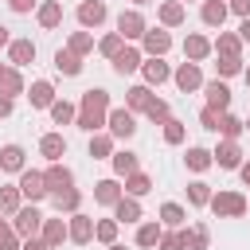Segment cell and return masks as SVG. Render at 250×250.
Returning a JSON list of instances; mask_svg holds the SVG:
<instances>
[{
    "instance_id": "003e7915",
    "label": "cell",
    "mask_w": 250,
    "mask_h": 250,
    "mask_svg": "<svg viewBox=\"0 0 250 250\" xmlns=\"http://www.w3.org/2000/svg\"><path fill=\"white\" fill-rule=\"evenodd\" d=\"M180 4H184V0H180Z\"/></svg>"
},
{
    "instance_id": "f5cc1de1",
    "label": "cell",
    "mask_w": 250,
    "mask_h": 250,
    "mask_svg": "<svg viewBox=\"0 0 250 250\" xmlns=\"http://www.w3.org/2000/svg\"><path fill=\"white\" fill-rule=\"evenodd\" d=\"M227 8H230V12H234V16H242V20H246V16H250V0H230V4H227Z\"/></svg>"
},
{
    "instance_id": "1f68e13d",
    "label": "cell",
    "mask_w": 250,
    "mask_h": 250,
    "mask_svg": "<svg viewBox=\"0 0 250 250\" xmlns=\"http://www.w3.org/2000/svg\"><path fill=\"white\" fill-rule=\"evenodd\" d=\"M125 105H129V109H133V113H137V109H141V113H145V109H148V105H152V90H148V86H133V90H129V94H125Z\"/></svg>"
},
{
    "instance_id": "6da1fadb",
    "label": "cell",
    "mask_w": 250,
    "mask_h": 250,
    "mask_svg": "<svg viewBox=\"0 0 250 250\" xmlns=\"http://www.w3.org/2000/svg\"><path fill=\"white\" fill-rule=\"evenodd\" d=\"M105 117H109V94L102 90V86H94V90H86L82 94V102H78V129H86V133H98L102 125H105Z\"/></svg>"
},
{
    "instance_id": "4fadbf2b",
    "label": "cell",
    "mask_w": 250,
    "mask_h": 250,
    "mask_svg": "<svg viewBox=\"0 0 250 250\" xmlns=\"http://www.w3.org/2000/svg\"><path fill=\"white\" fill-rule=\"evenodd\" d=\"M141 62H145V55L137 51V47H121L117 51V59H113V70L125 78V74H133V70H141Z\"/></svg>"
},
{
    "instance_id": "680465c9",
    "label": "cell",
    "mask_w": 250,
    "mask_h": 250,
    "mask_svg": "<svg viewBox=\"0 0 250 250\" xmlns=\"http://www.w3.org/2000/svg\"><path fill=\"white\" fill-rule=\"evenodd\" d=\"M8 43H12V35H8V27L0 23V47H8Z\"/></svg>"
},
{
    "instance_id": "c3c4849f",
    "label": "cell",
    "mask_w": 250,
    "mask_h": 250,
    "mask_svg": "<svg viewBox=\"0 0 250 250\" xmlns=\"http://www.w3.org/2000/svg\"><path fill=\"white\" fill-rule=\"evenodd\" d=\"M145 113H148V121H160V125L172 117V113H168V102H160V98H152V105H148Z\"/></svg>"
},
{
    "instance_id": "60d3db41",
    "label": "cell",
    "mask_w": 250,
    "mask_h": 250,
    "mask_svg": "<svg viewBox=\"0 0 250 250\" xmlns=\"http://www.w3.org/2000/svg\"><path fill=\"white\" fill-rule=\"evenodd\" d=\"M160 238H164L160 223H145V227L137 230V246H160Z\"/></svg>"
},
{
    "instance_id": "4316f807",
    "label": "cell",
    "mask_w": 250,
    "mask_h": 250,
    "mask_svg": "<svg viewBox=\"0 0 250 250\" xmlns=\"http://www.w3.org/2000/svg\"><path fill=\"white\" fill-rule=\"evenodd\" d=\"M0 172H23V148L20 145H4L0 148Z\"/></svg>"
},
{
    "instance_id": "7dc6e473",
    "label": "cell",
    "mask_w": 250,
    "mask_h": 250,
    "mask_svg": "<svg viewBox=\"0 0 250 250\" xmlns=\"http://www.w3.org/2000/svg\"><path fill=\"white\" fill-rule=\"evenodd\" d=\"M164 141H168V145H180V141H184V121L168 117V121H164Z\"/></svg>"
},
{
    "instance_id": "484cf974",
    "label": "cell",
    "mask_w": 250,
    "mask_h": 250,
    "mask_svg": "<svg viewBox=\"0 0 250 250\" xmlns=\"http://www.w3.org/2000/svg\"><path fill=\"white\" fill-rule=\"evenodd\" d=\"M94 199H98L102 207H113V203L121 199V184H117V180H98V184H94Z\"/></svg>"
},
{
    "instance_id": "ab89813d",
    "label": "cell",
    "mask_w": 250,
    "mask_h": 250,
    "mask_svg": "<svg viewBox=\"0 0 250 250\" xmlns=\"http://www.w3.org/2000/svg\"><path fill=\"white\" fill-rule=\"evenodd\" d=\"M188 203H191V207H207V203H211V188H207L203 180L188 184Z\"/></svg>"
},
{
    "instance_id": "9a60e30c",
    "label": "cell",
    "mask_w": 250,
    "mask_h": 250,
    "mask_svg": "<svg viewBox=\"0 0 250 250\" xmlns=\"http://www.w3.org/2000/svg\"><path fill=\"white\" fill-rule=\"evenodd\" d=\"M211 156H215L219 168H242V148H238V141H223Z\"/></svg>"
},
{
    "instance_id": "277c9868",
    "label": "cell",
    "mask_w": 250,
    "mask_h": 250,
    "mask_svg": "<svg viewBox=\"0 0 250 250\" xmlns=\"http://www.w3.org/2000/svg\"><path fill=\"white\" fill-rule=\"evenodd\" d=\"M20 191H23V199H31V203H39V199H47L51 195V188H47V180H43V172H20Z\"/></svg>"
},
{
    "instance_id": "836d02e7",
    "label": "cell",
    "mask_w": 250,
    "mask_h": 250,
    "mask_svg": "<svg viewBox=\"0 0 250 250\" xmlns=\"http://www.w3.org/2000/svg\"><path fill=\"white\" fill-rule=\"evenodd\" d=\"M184 160H188V168H191V172H207V168L215 164V156H211L207 148H199V145H195V148H188V156H184Z\"/></svg>"
},
{
    "instance_id": "8992f818",
    "label": "cell",
    "mask_w": 250,
    "mask_h": 250,
    "mask_svg": "<svg viewBox=\"0 0 250 250\" xmlns=\"http://www.w3.org/2000/svg\"><path fill=\"white\" fill-rule=\"evenodd\" d=\"M117 31H121V39H145L148 23H145V16L133 8V12H121V16H117Z\"/></svg>"
},
{
    "instance_id": "83f0119b",
    "label": "cell",
    "mask_w": 250,
    "mask_h": 250,
    "mask_svg": "<svg viewBox=\"0 0 250 250\" xmlns=\"http://www.w3.org/2000/svg\"><path fill=\"white\" fill-rule=\"evenodd\" d=\"M109 160H113V172H117V176H133V172L141 168V160H137V152H129V148H121V152H113Z\"/></svg>"
},
{
    "instance_id": "44dd1931",
    "label": "cell",
    "mask_w": 250,
    "mask_h": 250,
    "mask_svg": "<svg viewBox=\"0 0 250 250\" xmlns=\"http://www.w3.org/2000/svg\"><path fill=\"white\" fill-rule=\"evenodd\" d=\"M113 219H117V223H137V219H141V203H137V195H121V199L113 203Z\"/></svg>"
},
{
    "instance_id": "8d00e7d4",
    "label": "cell",
    "mask_w": 250,
    "mask_h": 250,
    "mask_svg": "<svg viewBox=\"0 0 250 250\" xmlns=\"http://www.w3.org/2000/svg\"><path fill=\"white\" fill-rule=\"evenodd\" d=\"M39 23H43V27H59V23H62V4H55V0L39 4Z\"/></svg>"
},
{
    "instance_id": "8fae6325",
    "label": "cell",
    "mask_w": 250,
    "mask_h": 250,
    "mask_svg": "<svg viewBox=\"0 0 250 250\" xmlns=\"http://www.w3.org/2000/svg\"><path fill=\"white\" fill-rule=\"evenodd\" d=\"M43 180H47L51 191H66V188H74V176H70V168H66L62 160H51V168L43 172Z\"/></svg>"
},
{
    "instance_id": "94428289",
    "label": "cell",
    "mask_w": 250,
    "mask_h": 250,
    "mask_svg": "<svg viewBox=\"0 0 250 250\" xmlns=\"http://www.w3.org/2000/svg\"><path fill=\"white\" fill-rule=\"evenodd\" d=\"M105 250H125V246H117V242H109V246H105Z\"/></svg>"
},
{
    "instance_id": "d4e9b609",
    "label": "cell",
    "mask_w": 250,
    "mask_h": 250,
    "mask_svg": "<svg viewBox=\"0 0 250 250\" xmlns=\"http://www.w3.org/2000/svg\"><path fill=\"white\" fill-rule=\"evenodd\" d=\"M39 152H43L47 160H62V156H66V141H62V133H43Z\"/></svg>"
},
{
    "instance_id": "3957f363",
    "label": "cell",
    "mask_w": 250,
    "mask_h": 250,
    "mask_svg": "<svg viewBox=\"0 0 250 250\" xmlns=\"http://www.w3.org/2000/svg\"><path fill=\"white\" fill-rule=\"evenodd\" d=\"M12 227H16L20 238H35V234L43 230V215H39V207H35V203H31V207H20V211L12 215Z\"/></svg>"
},
{
    "instance_id": "cb8c5ba5",
    "label": "cell",
    "mask_w": 250,
    "mask_h": 250,
    "mask_svg": "<svg viewBox=\"0 0 250 250\" xmlns=\"http://www.w3.org/2000/svg\"><path fill=\"white\" fill-rule=\"evenodd\" d=\"M141 70H145V86H160V82H168V78H172L168 62H160V59H148V62H141Z\"/></svg>"
},
{
    "instance_id": "4dcf8cb0",
    "label": "cell",
    "mask_w": 250,
    "mask_h": 250,
    "mask_svg": "<svg viewBox=\"0 0 250 250\" xmlns=\"http://www.w3.org/2000/svg\"><path fill=\"white\" fill-rule=\"evenodd\" d=\"M184 16H188V12H184V4H180V0L160 4V23H164V27H180V23H184Z\"/></svg>"
},
{
    "instance_id": "d6986e66",
    "label": "cell",
    "mask_w": 250,
    "mask_h": 250,
    "mask_svg": "<svg viewBox=\"0 0 250 250\" xmlns=\"http://www.w3.org/2000/svg\"><path fill=\"white\" fill-rule=\"evenodd\" d=\"M211 51H215V47H211V39H207V35H188V39H184V55H188L191 62H203Z\"/></svg>"
},
{
    "instance_id": "f35d334b",
    "label": "cell",
    "mask_w": 250,
    "mask_h": 250,
    "mask_svg": "<svg viewBox=\"0 0 250 250\" xmlns=\"http://www.w3.org/2000/svg\"><path fill=\"white\" fill-rule=\"evenodd\" d=\"M242 129H246V121H238L234 113H223V117H219V133H223L227 141H238V133H242Z\"/></svg>"
},
{
    "instance_id": "681fc988",
    "label": "cell",
    "mask_w": 250,
    "mask_h": 250,
    "mask_svg": "<svg viewBox=\"0 0 250 250\" xmlns=\"http://www.w3.org/2000/svg\"><path fill=\"white\" fill-rule=\"evenodd\" d=\"M219 117H223V113H219L215 105H203V113H199V125H203V129H211V133H219Z\"/></svg>"
},
{
    "instance_id": "db71d44e",
    "label": "cell",
    "mask_w": 250,
    "mask_h": 250,
    "mask_svg": "<svg viewBox=\"0 0 250 250\" xmlns=\"http://www.w3.org/2000/svg\"><path fill=\"white\" fill-rule=\"evenodd\" d=\"M8 8L23 16V12H31V8H35V0H8Z\"/></svg>"
},
{
    "instance_id": "7a4b0ae2",
    "label": "cell",
    "mask_w": 250,
    "mask_h": 250,
    "mask_svg": "<svg viewBox=\"0 0 250 250\" xmlns=\"http://www.w3.org/2000/svg\"><path fill=\"white\" fill-rule=\"evenodd\" d=\"M207 207H211L219 219H242V215H246V195H238V191H215Z\"/></svg>"
},
{
    "instance_id": "f1b7e54d",
    "label": "cell",
    "mask_w": 250,
    "mask_h": 250,
    "mask_svg": "<svg viewBox=\"0 0 250 250\" xmlns=\"http://www.w3.org/2000/svg\"><path fill=\"white\" fill-rule=\"evenodd\" d=\"M184 234V250H207V242H211V230L199 223V227H191V230H180Z\"/></svg>"
},
{
    "instance_id": "f546056e",
    "label": "cell",
    "mask_w": 250,
    "mask_h": 250,
    "mask_svg": "<svg viewBox=\"0 0 250 250\" xmlns=\"http://www.w3.org/2000/svg\"><path fill=\"white\" fill-rule=\"evenodd\" d=\"M0 94H8V98L23 94V78H20L16 66H4V70H0Z\"/></svg>"
},
{
    "instance_id": "ffe728a7",
    "label": "cell",
    "mask_w": 250,
    "mask_h": 250,
    "mask_svg": "<svg viewBox=\"0 0 250 250\" xmlns=\"http://www.w3.org/2000/svg\"><path fill=\"white\" fill-rule=\"evenodd\" d=\"M55 66H59V74L74 78V74H82V55H74L70 47H62V51H55Z\"/></svg>"
},
{
    "instance_id": "e7e4bbea",
    "label": "cell",
    "mask_w": 250,
    "mask_h": 250,
    "mask_svg": "<svg viewBox=\"0 0 250 250\" xmlns=\"http://www.w3.org/2000/svg\"><path fill=\"white\" fill-rule=\"evenodd\" d=\"M246 129H250V121H246Z\"/></svg>"
},
{
    "instance_id": "b9f144b4",
    "label": "cell",
    "mask_w": 250,
    "mask_h": 250,
    "mask_svg": "<svg viewBox=\"0 0 250 250\" xmlns=\"http://www.w3.org/2000/svg\"><path fill=\"white\" fill-rule=\"evenodd\" d=\"M117 227H121V223H117V219H102V223H98V227H94V238H98V242H105V246H109V242H117Z\"/></svg>"
},
{
    "instance_id": "5bb4252c",
    "label": "cell",
    "mask_w": 250,
    "mask_h": 250,
    "mask_svg": "<svg viewBox=\"0 0 250 250\" xmlns=\"http://www.w3.org/2000/svg\"><path fill=\"white\" fill-rule=\"evenodd\" d=\"M27 102H31L35 109H51V105H55V86H51L47 78L31 82V90H27Z\"/></svg>"
},
{
    "instance_id": "52a82bcc",
    "label": "cell",
    "mask_w": 250,
    "mask_h": 250,
    "mask_svg": "<svg viewBox=\"0 0 250 250\" xmlns=\"http://www.w3.org/2000/svg\"><path fill=\"white\" fill-rule=\"evenodd\" d=\"M172 78H176V86H180L184 94H191V90H203V74H199V62H191V59H188V62H180V70H176Z\"/></svg>"
},
{
    "instance_id": "d590c367",
    "label": "cell",
    "mask_w": 250,
    "mask_h": 250,
    "mask_svg": "<svg viewBox=\"0 0 250 250\" xmlns=\"http://www.w3.org/2000/svg\"><path fill=\"white\" fill-rule=\"evenodd\" d=\"M20 199H23L20 184L16 188H0V215H16L20 211Z\"/></svg>"
},
{
    "instance_id": "9f6ffc18",
    "label": "cell",
    "mask_w": 250,
    "mask_h": 250,
    "mask_svg": "<svg viewBox=\"0 0 250 250\" xmlns=\"http://www.w3.org/2000/svg\"><path fill=\"white\" fill-rule=\"evenodd\" d=\"M8 113H12V98H8V94H0V117H8Z\"/></svg>"
},
{
    "instance_id": "ac0fdd59",
    "label": "cell",
    "mask_w": 250,
    "mask_h": 250,
    "mask_svg": "<svg viewBox=\"0 0 250 250\" xmlns=\"http://www.w3.org/2000/svg\"><path fill=\"white\" fill-rule=\"evenodd\" d=\"M227 4L223 0H203V8H199V20L207 23V27H223V20H227Z\"/></svg>"
},
{
    "instance_id": "ee69618b",
    "label": "cell",
    "mask_w": 250,
    "mask_h": 250,
    "mask_svg": "<svg viewBox=\"0 0 250 250\" xmlns=\"http://www.w3.org/2000/svg\"><path fill=\"white\" fill-rule=\"evenodd\" d=\"M121 47H125V39H121V31H109V35H105V39L98 43V51H102L105 59H117V51H121Z\"/></svg>"
},
{
    "instance_id": "11a10c76",
    "label": "cell",
    "mask_w": 250,
    "mask_h": 250,
    "mask_svg": "<svg viewBox=\"0 0 250 250\" xmlns=\"http://www.w3.org/2000/svg\"><path fill=\"white\" fill-rule=\"evenodd\" d=\"M20 250H51V246H47L43 238H23V246H20Z\"/></svg>"
},
{
    "instance_id": "e0dca14e",
    "label": "cell",
    "mask_w": 250,
    "mask_h": 250,
    "mask_svg": "<svg viewBox=\"0 0 250 250\" xmlns=\"http://www.w3.org/2000/svg\"><path fill=\"white\" fill-rule=\"evenodd\" d=\"M51 203H55V211H59V215H62V211H66V215H74V211L82 207V191H78V188H66V191H51Z\"/></svg>"
},
{
    "instance_id": "bcb514c9",
    "label": "cell",
    "mask_w": 250,
    "mask_h": 250,
    "mask_svg": "<svg viewBox=\"0 0 250 250\" xmlns=\"http://www.w3.org/2000/svg\"><path fill=\"white\" fill-rule=\"evenodd\" d=\"M0 250H20V234H16V227L4 223V219H0Z\"/></svg>"
},
{
    "instance_id": "74e56055",
    "label": "cell",
    "mask_w": 250,
    "mask_h": 250,
    "mask_svg": "<svg viewBox=\"0 0 250 250\" xmlns=\"http://www.w3.org/2000/svg\"><path fill=\"white\" fill-rule=\"evenodd\" d=\"M51 117H55V125H70V121H78V105H70V102L62 98V102L51 105Z\"/></svg>"
},
{
    "instance_id": "5b68a950",
    "label": "cell",
    "mask_w": 250,
    "mask_h": 250,
    "mask_svg": "<svg viewBox=\"0 0 250 250\" xmlns=\"http://www.w3.org/2000/svg\"><path fill=\"white\" fill-rule=\"evenodd\" d=\"M105 125H109V133H113V137H125V141L137 133V117H133V109H129V105H125V109H109Z\"/></svg>"
},
{
    "instance_id": "7c38bea8",
    "label": "cell",
    "mask_w": 250,
    "mask_h": 250,
    "mask_svg": "<svg viewBox=\"0 0 250 250\" xmlns=\"http://www.w3.org/2000/svg\"><path fill=\"white\" fill-rule=\"evenodd\" d=\"M141 43H145V55H152V59H160V55H164V51L172 47V35H168L164 27H148Z\"/></svg>"
},
{
    "instance_id": "91938a15",
    "label": "cell",
    "mask_w": 250,
    "mask_h": 250,
    "mask_svg": "<svg viewBox=\"0 0 250 250\" xmlns=\"http://www.w3.org/2000/svg\"><path fill=\"white\" fill-rule=\"evenodd\" d=\"M242 184H246V188H250V160H246V164H242Z\"/></svg>"
},
{
    "instance_id": "603a6c76",
    "label": "cell",
    "mask_w": 250,
    "mask_h": 250,
    "mask_svg": "<svg viewBox=\"0 0 250 250\" xmlns=\"http://www.w3.org/2000/svg\"><path fill=\"white\" fill-rule=\"evenodd\" d=\"M8 59H12L16 66H27V62L35 59V43H31V39H12V43H8Z\"/></svg>"
},
{
    "instance_id": "7bdbcfd3",
    "label": "cell",
    "mask_w": 250,
    "mask_h": 250,
    "mask_svg": "<svg viewBox=\"0 0 250 250\" xmlns=\"http://www.w3.org/2000/svg\"><path fill=\"white\" fill-rule=\"evenodd\" d=\"M66 47H70L74 55H90V51H94V35H90V31H74Z\"/></svg>"
},
{
    "instance_id": "d6a6232c",
    "label": "cell",
    "mask_w": 250,
    "mask_h": 250,
    "mask_svg": "<svg viewBox=\"0 0 250 250\" xmlns=\"http://www.w3.org/2000/svg\"><path fill=\"white\" fill-rule=\"evenodd\" d=\"M90 156H94V160L113 156V137H105V133H90Z\"/></svg>"
},
{
    "instance_id": "ba28073f",
    "label": "cell",
    "mask_w": 250,
    "mask_h": 250,
    "mask_svg": "<svg viewBox=\"0 0 250 250\" xmlns=\"http://www.w3.org/2000/svg\"><path fill=\"white\" fill-rule=\"evenodd\" d=\"M39 238H43L51 250H59V246L70 238V227H66V219H43V230H39Z\"/></svg>"
},
{
    "instance_id": "e575fe53",
    "label": "cell",
    "mask_w": 250,
    "mask_h": 250,
    "mask_svg": "<svg viewBox=\"0 0 250 250\" xmlns=\"http://www.w3.org/2000/svg\"><path fill=\"white\" fill-rule=\"evenodd\" d=\"M125 191H129V195H148V191H152V176H145V172L137 168L133 176H125Z\"/></svg>"
},
{
    "instance_id": "f6af8a7d",
    "label": "cell",
    "mask_w": 250,
    "mask_h": 250,
    "mask_svg": "<svg viewBox=\"0 0 250 250\" xmlns=\"http://www.w3.org/2000/svg\"><path fill=\"white\" fill-rule=\"evenodd\" d=\"M160 219H164L168 227H184V219H188V211H184L180 203H164V207H160Z\"/></svg>"
},
{
    "instance_id": "6f0895ef",
    "label": "cell",
    "mask_w": 250,
    "mask_h": 250,
    "mask_svg": "<svg viewBox=\"0 0 250 250\" xmlns=\"http://www.w3.org/2000/svg\"><path fill=\"white\" fill-rule=\"evenodd\" d=\"M238 39H242V43H250V16L242 20V27H238Z\"/></svg>"
},
{
    "instance_id": "2e32d148",
    "label": "cell",
    "mask_w": 250,
    "mask_h": 250,
    "mask_svg": "<svg viewBox=\"0 0 250 250\" xmlns=\"http://www.w3.org/2000/svg\"><path fill=\"white\" fill-rule=\"evenodd\" d=\"M203 94H207V105H215L219 113H227V105H230V90H227V82H203Z\"/></svg>"
},
{
    "instance_id": "7402d4cb",
    "label": "cell",
    "mask_w": 250,
    "mask_h": 250,
    "mask_svg": "<svg viewBox=\"0 0 250 250\" xmlns=\"http://www.w3.org/2000/svg\"><path fill=\"white\" fill-rule=\"evenodd\" d=\"M211 47H215L223 59H242V39H238V35H230V31H219V39H215Z\"/></svg>"
},
{
    "instance_id": "9c48e42d",
    "label": "cell",
    "mask_w": 250,
    "mask_h": 250,
    "mask_svg": "<svg viewBox=\"0 0 250 250\" xmlns=\"http://www.w3.org/2000/svg\"><path fill=\"white\" fill-rule=\"evenodd\" d=\"M66 227H70V242H78V246H86V242L94 238V227H98V223H94L90 215H82V211H74V215L66 219Z\"/></svg>"
},
{
    "instance_id": "30bf717a",
    "label": "cell",
    "mask_w": 250,
    "mask_h": 250,
    "mask_svg": "<svg viewBox=\"0 0 250 250\" xmlns=\"http://www.w3.org/2000/svg\"><path fill=\"white\" fill-rule=\"evenodd\" d=\"M105 16H109V8L102 0H82L78 4V23L82 27H98V23H105Z\"/></svg>"
},
{
    "instance_id": "be15d7a7",
    "label": "cell",
    "mask_w": 250,
    "mask_h": 250,
    "mask_svg": "<svg viewBox=\"0 0 250 250\" xmlns=\"http://www.w3.org/2000/svg\"><path fill=\"white\" fill-rule=\"evenodd\" d=\"M133 4H148V0H133Z\"/></svg>"
},
{
    "instance_id": "816d5d0a",
    "label": "cell",
    "mask_w": 250,
    "mask_h": 250,
    "mask_svg": "<svg viewBox=\"0 0 250 250\" xmlns=\"http://www.w3.org/2000/svg\"><path fill=\"white\" fill-rule=\"evenodd\" d=\"M160 250H184V234L176 230V234H164L160 238Z\"/></svg>"
},
{
    "instance_id": "6125c7cd",
    "label": "cell",
    "mask_w": 250,
    "mask_h": 250,
    "mask_svg": "<svg viewBox=\"0 0 250 250\" xmlns=\"http://www.w3.org/2000/svg\"><path fill=\"white\" fill-rule=\"evenodd\" d=\"M242 78H246V86H250V70H242Z\"/></svg>"
},
{
    "instance_id": "f907efd6",
    "label": "cell",
    "mask_w": 250,
    "mask_h": 250,
    "mask_svg": "<svg viewBox=\"0 0 250 250\" xmlns=\"http://www.w3.org/2000/svg\"><path fill=\"white\" fill-rule=\"evenodd\" d=\"M215 66H219V74H223V78H230V74H238V70H242V59H223V55H219V62H215Z\"/></svg>"
},
{
    "instance_id": "03108f58",
    "label": "cell",
    "mask_w": 250,
    "mask_h": 250,
    "mask_svg": "<svg viewBox=\"0 0 250 250\" xmlns=\"http://www.w3.org/2000/svg\"><path fill=\"white\" fill-rule=\"evenodd\" d=\"M0 70H4V66H0Z\"/></svg>"
}]
</instances>
